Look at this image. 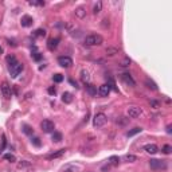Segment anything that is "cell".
Returning a JSON list of instances; mask_svg holds the SVG:
<instances>
[{"label": "cell", "instance_id": "1", "mask_svg": "<svg viewBox=\"0 0 172 172\" xmlns=\"http://www.w3.org/2000/svg\"><path fill=\"white\" fill-rule=\"evenodd\" d=\"M104 42V38H102L100 34H92V35H88L85 38L84 43L86 46H100Z\"/></svg>", "mask_w": 172, "mask_h": 172}, {"label": "cell", "instance_id": "2", "mask_svg": "<svg viewBox=\"0 0 172 172\" xmlns=\"http://www.w3.org/2000/svg\"><path fill=\"white\" fill-rule=\"evenodd\" d=\"M149 167L153 171H161L167 168V163L164 160H157V159H151L149 160Z\"/></svg>", "mask_w": 172, "mask_h": 172}, {"label": "cell", "instance_id": "3", "mask_svg": "<svg viewBox=\"0 0 172 172\" xmlns=\"http://www.w3.org/2000/svg\"><path fill=\"white\" fill-rule=\"evenodd\" d=\"M106 122H108V117L104 113H97V114L94 116V118H93V125L96 128H101Z\"/></svg>", "mask_w": 172, "mask_h": 172}, {"label": "cell", "instance_id": "4", "mask_svg": "<svg viewBox=\"0 0 172 172\" xmlns=\"http://www.w3.org/2000/svg\"><path fill=\"white\" fill-rule=\"evenodd\" d=\"M54 128H55V125H54V122L51 120H43V121L40 122V129H42L44 133L54 132Z\"/></svg>", "mask_w": 172, "mask_h": 172}, {"label": "cell", "instance_id": "5", "mask_svg": "<svg viewBox=\"0 0 172 172\" xmlns=\"http://www.w3.org/2000/svg\"><path fill=\"white\" fill-rule=\"evenodd\" d=\"M23 69H24L23 63L18 62L16 65H13V66L9 67V74H11V77H12V78H16V77H18V75L23 71Z\"/></svg>", "mask_w": 172, "mask_h": 172}, {"label": "cell", "instance_id": "6", "mask_svg": "<svg viewBox=\"0 0 172 172\" xmlns=\"http://www.w3.org/2000/svg\"><path fill=\"white\" fill-rule=\"evenodd\" d=\"M143 114V109L139 106H129L128 108V116L131 118H137Z\"/></svg>", "mask_w": 172, "mask_h": 172}, {"label": "cell", "instance_id": "7", "mask_svg": "<svg viewBox=\"0 0 172 172\" xmlns=\"http://www.w3.org/2000/svg\"><path fill=\"white\" fill-rule=\"evenodd\" d=\"M121 80H122L124 84L131 86V88H135V86H136V81L133 80L132 75L129 74V73H122V74H121Z\"/></svg>", "mask_w": 172, "mask_h": 172}, {"label": "cell", "instance_id": "8", "mask_svg": "<svg viewBox=\"0 0 172 172\" xmlns=\"http://www.w3.org/2000/svg\"><path fill=\"white\" fill-rule=\"evenodd\" d=\"M0 90H1V94H3V97L9 100L11 96H12V92H11V86H9L7 82H3L1 86H0Z\"/></svg>", "mask_w": 172, "mask_h": 172}, {"label": "cell", "instance_id": "9", "mask_svg": "<svg viewBox=\"0 0 172 172\" xmlns=\"http://www.w3.org/2000/svg\"><path fill=\"white\" fill-rule=\"evenodd\" d=\"M58 63H59V66L65 67V69H69L73 65V61H71L70 57H59L58 58Z\"/></svg>", "mask_w": 172, "mask_h": 172}, {"label": "cell", "instance_id": "10", "mask_svg": "<svg viewBox=\"0 0 172 172\" xmlns=\"http://www.w3.org/2000/svg\"><path fill=\"white\" fill-rule=\"evenodd\" d=\"M110 86L108 84H104L100 86V89H98V94L101 96V97H108L109 96V93H110Z\"/></svg>", "mask_w": 172, "mask_h": 172}, {"label": "cell", "instance_id": "11", "mask_svg": "<svg viewBox=\"0 0 172 172\" xmlns=\"http://www.w3.org/2000/svg\"><path fill=\"white\" fill-rule=\"evenodd\" d=\"M144 151H145L149 155H155L159 152V148H157V145L156 144H147L145 147H144Z\"/></svg>", "mask_w": 172, "mask_h": 172}, {"label": "cell", "instance_id": "12", "mask_svg": "<svg viewBox=\"0 0 172 172\" xmlns=\"http://www.w3.org/2000/svg\"><path fill=\"white\" fill-rule=\"evenodd\" d=\"M58 43H59V38H51V39H49V42H47V49H49L50 51H54V50L58 47Z\"/></svg>", "mask_w": 172, "mask_h": 172}, {"label": "cell", "instance_id": "13", "mask_svg": "<svg viewBox=\"0 0 172 172\" xmlns=\"http://www.w3.org/2000/svg\"><path fill=\"white\" fill-rule=\"evenodd\" d=\"M65 153H66V149H65V148H63V149H58L57 152H53L51 155H49V156H47V159H49V160L59 159V157H61V156H63Z\"/></svg>", "mask_w": 172, "mask_h": 172}, {"label": "cell", "instance_id": "14", "mask_svg": "<svg viewBox=\"0 0 172 172\" xmlns=\"http://www.w3.org/2000/svg\"><path fill=\"white\" fill-rule=\"evenodd\" d=\"M32 23H34L32 18H31V16H28V15H24V16L22 18V22H20V24H22L23 27H30V26H32Z\"/></svg>", "mask_w": 172, "mask_h": 172}, {"label": "cell", "instance_id": "15", "mask_svg": "<svg viewBox=\"0 0 172 172\" xmlns=\"http://www.w3.org/2000/svg\"><path fill=\"white\" fill-rule=\"evenodd\" d=\"M5 62L8 63V66H13V65H16L18 63V59H16V57L13 55V54H9V55H7V58H5Z\"/></svg>", "mask_w": 172, "mask_h": 172}, {"label": "cell", "instance_id": "16", "mask_svg": "<svg viewBox=\"0 0 172 172\" xmlns=\"http://www.w3.org/2000/svg\"><path fill=\"white\" fill-rule=\"evenodd\" d=\"M118 51H120L118 47H108V49L105 50V53L108 57H113L116 54H118Z\"/></svg>", "mask_w": 172, "mask_h": 172}, {"label": "cell", "instance_id": "17", "mask_svg": "<svg viewBox=\"0 0 172 172\" xmlns=\"http://www.w3.org/2000/svg\"><path fill=\"white\" fill-rule=\"evenodd\" d=\"M62 101L65 102V104H70L71 101H73V96H71V93L66 92L62 94Z\"/></svg>", "mask_w": 172, "mask_h": 172}, {"label": "cell", "instance_id": "18", "mask_svg": "<svg viewBox=\"0 0 172 172\" xmlns=\"http://www.w3.org/2000/svg\"><path fill=\"white\" fill-rule=\"evenodd\" d=\"M81 80L84 81L85 84H88L89 81H90V75H89V71L88 70H81Z\"/></svg>", "mask_w": 172, "mask_h": 172}, {"label": "cell", "instance_id": "19", "mask_svg": "<svg viewBox=\"0 0 172 172\" xmlns=\"http://www.w3.org/2000/svg\"><path fill=\"white\" fill-rule=\"evenodd\" d=\"M85 15H86V11H85V8H82V7H80V8H77L75 9V16L77 18H85Z\"/></svg>", "mask_w": 172, "mask_h": 172}, {"label": "cell", "instance_id": "20", "mask_svg": "<svg viewBox=\"0 0 172 172\" xmlns=\"http://www.w3.org/2000/svg\"><path fill=\"white\" fill-rule=\"evenodd\" d=\"M101 9H102V1H97V3L94 4V7H93V13L97 15V13L101 12Z\"/></svg>", "mask_w": 172, "mask_h": 172}, {"label": "cell", "instance_id": "21", "mask_svg": "<svg viewBox=\"0 0 172 172\" xmlns=\"http://www.w3.org/2000/svg\"><path fill=\"white\" fill-rule=\"evenodd\" d=\"M145 85H147V88L152 89V90H157V85L155 84L152 80H149V78H147L145 80Z\"/></svg>", "mask_w": 172, "mask_h": 172}, {"label": "cell", "instance_id": "22", "mask_svg": "<svg viewBox=\"0 0 172 172\" xmlns=\"http://www.w3.org/2000/svg\"><path fill=\"white\" fill-rule=\"evenodd\" d=\"M86 90L90 96H96L97 94V88L96 86H93V85H86Z\"/></svg>", "mask_w": 172, "mask_h": 172}, {"label": "cell", "instance_id": "23", "mask_svg": "<svg viewBox=\"0 0 172 172\" xmlns=\"http://www.w3.org/2000/svg\"><path fill=\"white\" fill-rule=\"evenodd\" d=\"M32 35L35 36V38H42V36L46 35V31H44L43 28H38V30L34 31V34H32Z\"/></svg>", "mask_w": 172, "mask_h": 172}, {"label": "cell", "instance_id": "24", "mask_svg": "<svg viewBox=\"0 0 172 172\" xmlns=\"http://www.w3.org/2000/svg\"><path fill=\"white\" fill-rule=\"evenodd\" d=\"M141 131H143L141 128H133V129H131V131H128V132H126V136L132 137V136H135V135H137V133H140Z\"/></svg>", "mask_w": 172, "mask_h": 172}, {"label": "cell", "instance_id": "25", "mask_svg": "<svg viewBox=\"0 0 172 172\" xmlns=\"http://www.w3.org/2000/svg\"><path fill=\"white\" fill-rule=\"evenodd\" d=\"M124 160L128 161V163H135V161H137V157L135 155H125V156H124Z\"/></svg>", "mask_w": 172, "mask_h": 172}, {"label": "cell", "instance_id": "26", "mask_svg": "<svg viewBox=\"0 0 172 172\" xmlns=\"http://www.w3.org/2000/svg\"><path fill=\"white\" fill-rule=\"evenodd\" d=\"M53 141L54 143H61L62 141V133L61 132H54L53 133Z\"/></svg>", "mask_w": 172, "mask_h": 172}, {"label": "cell", "instance_id": "27", "mask_svg": "<svg viewBox=\"0 0 172 172\" xmlns=\"http://www.w3.org/2000/svg\"><path fill=\"white\" fill-rule=\"evenodd\" d=\"M118 163H120L118 156H110V157H109V164H110V165H118Z\"/></svg>", "mask_w": 172, "mask_h": 172}, {"label": "cell", "instance_id": "28", "mask_svg": "<svg viewBox=\"0 0 172 172\" xmlns=\"http://www.w3.org/2000/svg\"><path fill=\"white\" fill-rule=\"evenodd\" d=\"M32 58H34L35 61H39L40 58H42V55H40V53L38 51L36 47H32Z\"/></svg>", "mask_w": 172, "mask_h": 172}, {"label": "cell", "instance_id": "29", "mask_svg": "<svg viewBox=\"0 0 172 172\" xmlns=\"http://www.w3.org/2000/svg\"><path fill=\"white\" fill-rule=\"evenodd\" d=\"M131 63H132V61H131V58H124L122 61L120 62V66H122V67H128L129 65H131Z\"/></svg>", "mask_w": 172, "mask_h": 172}, {"label": "cell", "instance_id": "30", "mask_svg": "<svg viewBox=\"0 0 172 172\" xmlns=\"http://www.w3.org/2000/svg\"><path fill=\"white\" fill-rule=\"evenodd\" d=\"M3 157H4V160H8V161H11V163L16 161V157H15V155H12V153H5Z\"/></svg>", "mask_w": 172, "mask_h": 172}, {"label": "cell", "instance_id": "31", "mask_svg": "<svg viewBox=\"0 0 172 172\" xmlns=\"http://www.w3.org/2000/svg\"><path fill=\"white\" fill-rule=\"evenodd\" d=\"M23 132L26 133V135H28V136H31L34 133V129L31 128V126H28V125H23Z\"/></svg>", "mask_w": 172, "mask_h": 172}, {"label": "cell", "instance_id": "32", "mask_svg": "<svg viewBox=\"0 0 172 172\" xmlns=\"http://www.w3.org/2000/svg\"><path fill=\"white\" fill-rule=\"evenodd\" d=\"M28 4L30 5H40V7H42V5H44L46 3H44L43 0H31V1H28Z\"/></svg>", "mask_w": 172, "mask_h": 172}, {"label": "cell", "instance_id": "33", "mask_svg": "<svg viewBox=\"0 0 172 172\" xmlns=\"http://www.w3.org/2000/svg\"><path fill=\"white\" fill-rule=\"evenodd\" d=\"M116 122L120 124V125H126L129 122V118H126V117H118V120Z\"/></svg>", "mask_w": 172, "mask_h": 172}, {"label": "cell", "instance_id": "34", "mask_svg": "<svg viewBox=\"0 0 172 172\" xmlns=\"http://www.w3.org/2000/svg\"><path fill=\"white\" fill-rule=\"evenodd\" d=\"M53 81L54 82H57V84H59V82L63 81V75L62 74H54L53 75Z\"/></svg>", "mask_w": 172, "mask_h": 172}, {"label": "cell", "instance_id": "35", "mask_svg": "<svg viewBox=\"0 0 172 172\" xmlns=\"http://www.w3.org/2000/svg\"><path fill=\"white\" fill-rule=\"evenodd\" d=\"M161 151H163V153L169 155V153H171V151H172V147H171V145H168V144H167V145H164V147H163V149H161Z\"/></svg>", "mask_w": 172, "mask_h": 172}, {"label": "cell", "instance_id": "36", "mask_svg": "<svg viewBox=\"0 0 172 172\" xmlns=\"http://www.w3.org/2000/svg\"><path fill=\"white\" fill-rule=\"evenodd\" d=\"M18 165H19V168H24V167H30L31 163H30V161H27V160H22Z\"/></svg>", "mask_w": 172, "mask_h": 172}, {"label": "cell", "instance_id": "37", "mask_svg": "<svg viewBox=\"0 0 172 172\" xmlns=\"http://www.w3.org/2000/svg\"><path fill=\"white\" fill-rule=\"evenodd\" d=\"M47 92H49V94H51V96H55V94H57V89L54 88V86H50V88L47 89Z\"/></svg>", "mask_w": 172, "mask_h": 172}, {"label": "cell", "instance_id": "38", "mask_svg": "<svg viewBox=\"0 0 172 172\" xmlns=\"http://www.w3.org/2000/svg\"><path fill=\"white\" fill-rule=\"evenodd\" d=\"M31 141H32V144H34L35 147H40V141H39V139H38V137H34Z\"/></svg>", "mask_w": 172, "mask_h": 172}, {"label": "cell", "instance_id": "39", "mask_svg": "<svg viewBox=\"0 0 172 172\" xmlns=\"http://www.w3.org/2000/svg\"><path fill=\"white\" fill-rule=\"evenodd\" d=\"M151 105L153 106V108H157V106H159V104H157L156 101H153V100H152V101H151Z\"/></svg>", "mask_w": 172, "mask_h": 172}, {"label": "cell", "instance_id": "40", "mask_svg": "<svg viewBox=\"0 0 172 172\" xmlns=\"http://www.w3.org/2000/svg\"><path fill=\"white\" fill-rule=\"evenodd\" d=\"M5 144H7V141H5V136H4V135H3V147H1V149H4Z\"/></svg>", "mask_w": 172, "mask_h": 172}, {"label": "cell", "instance_id": "41", "mask_svg": "<svg viewBox=\"0 0 172 172\" xmlns=\"http://www.w3.org/2000/svg\"><path fill=\"white\" fill-rule=\"evenodd\" d=\"M172 132V126L171 125H167V133H171Z\"/></svg>", "mask_w": 172, "mask_h": 172}, {"label": "cell", "instance_id": "42", "mask_svg": "<svg viewBox=\"0 0 172 172\" xmlns=\"http://www.w3.org/2000/svg\"><path fill=\"white\" fill-rule=\"evenodd\" d=\"M9 42V46H11V44H12L13 47H15V46H16V43H15V42H13V40H11V39H7Z\"/></svg>", "mask_w": 172, "mask_h": 172}, {"label": "cell", "instance_id": "43", "mask_svg": "<svg viewBox=\"0 0 172 172\" xmlns=\"http://www.w3.org/2000/svg\"><path fill=\"white\" fill-rule=\"evenodd\" d=\"M70 84H71V85H74L75 88H77V84H75V82H74V81H73V80H70Z\"/></svg>", "mask_w": 172, "mask_h": 172}, {"label": "cell", "instance_id": "44", "mask_svg": "<svg viewBox=\"0 0 172 172\" xmlns=\"http://www.w3.org/2000/svg\"><path fill=\"white\" fill-rule=\"evenodd\" d=\"M63 172H71V171H70V169H65V171H63Z\"/></svg>", "mask_w": 172, "mask_h": 172}, {"label": "cell", "instance_id": "45", "mask_svg": "<svg viewBox=\"0 0 172 172\" xmlns=\"http://www.w3.org/2000/svg\"><path fill=\"white\" fill-rule=\"evenodd\" d=\"M1 53H3V49H1V47H0V54H1Z\"/></svg>", "mask_w": 172, "mask_h": 172}]
</instances>
